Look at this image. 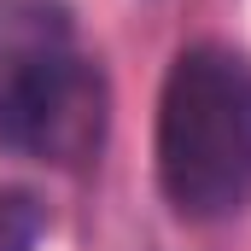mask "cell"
I'll list each match as a JSON object with an SVG mask.
<instances>
[{"label":"cell","mask_w":251,"mask_h":251,"mask_svg":"<svg viewBox=\"0 0 251 251\" xmlns=\"http://www.w3.org/2000/svg\"><path fill=\"white\" fill-rule=\"evenodd\" d=\"M47 234L41 199L24 187H0V251H35Z\"/></svg>","instance_id":"cell-3"},{"label":"cell","mask_w":251,"mask_h":251,"mask_svg":"<svg viewBox=\"0 0 251 251\" xmlns=\"http://www.w3.org/2000/svg\"><path fill=\"white\" fill-rule=\"evenodd\" d=\"M111 94L59 0H0V152L76 170L105 146Z\"/></svg>","instance_id":"cell-1"},{"label":"cell","mask_w":251,"mask_h":251,"mask_svg":"<svg viewBox=\"0 0 251 251\" xmlns=\"http://www.w3.org/2000/svg\"><path fill=\"white\" fill-rule=\"evenodd\" d=\"M158 187L187 222H228L251 204V59L181 47L158 94Z\"/></svg>","instance_id":"cell-2"}]
</instances>
